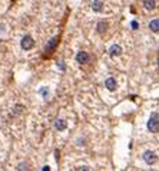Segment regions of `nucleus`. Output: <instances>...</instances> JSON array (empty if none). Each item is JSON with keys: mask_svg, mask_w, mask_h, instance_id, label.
Listing matches in <instances>:
<instances>
[{"mask_svg": "<svg viewBox=\"0 0 159 171\" xmlns=\"http://www.w3.org/2000/svg\"><path fill=\"white\" fill-rule=\"evenodd\" d=\"M105 86H106L109 91H116V88H118V83H116L115 78H107L106 81H105Z\"/></svg>", "mask_w": 159, "mask_h": 171, "instance_id": "39448f33", "label": "nucleus"}, {"mask_svg": "<svg viewBox=\"0 0 159 171\" xmlns=\"http://www.w3.org/2000/svg\"><path fill=\"white\" fill-rule=\"evenodd\" d=\"M76 170H89L88 167H85V165H80V167H78Z\"/></svg>", "mask_w": 159, "mask_h": 171, "instance_id": "dca6fc26", "label": "nucleus"}, {"mask_svg": "<svg viewBox=\"0 0 159 171\" xmlns=\"http://www.w3.org/2000/svg\"><path fill=\"white\" fill-rule=\"evenodd\" d=\"M149 29H151L152 32L158 33V32H159V20H158V19H153V20H151V23H149Z\"/></svg>", "mask_w": 159, "mask_h": 171, "instance_id": "6e6552de", "label": "nucleus"}, {"mask_svg": "<svg viewBox=\"0 0 159 171\" xmlns=\"http://www.w3.org/2000/svg\"><path fill=\"white\" fill-rule=\"evenodd\" d=\"M102 6H103V3L99 2V0H95V2L92 3V9L95 12H100V10H102Z\"/></svg>", "mask_w": 159, "mask_h": 171, "instance_id": "f8f14e48", "label": "nucleus"}, {"mask_svg": "<svg viewBox=\"0 0 159 171\" xmlns=\"http://www.w3.org/2000/svg\"><path fill=\"white\" fill-rule=\"evenodd\" d=\"M156 6V2L155 0H143V7L148 9V10H153Z\"/></svg>", "mask_w": 159, "mask_h": 171, "instance_id": "1a4fd4ad", "label": "nucleus"}, {"mask_svg": "<svg viewBox=\"0 0 159 171\" xmlns=\"http://www.w3.org/2000/svg\"><path fill=\"white\" fill-rule=\"evenodd\" d=\"M76 62L80 63V65H85V63H88V62H89V55H88V52H83V50L78 52V55H76Z\"/></svg>", "mask_w": 159, "mask_h": 171, "instance_id": "20e7f679", "label": "nucleus"}, {"mask_svg": "<svg viewBox=\"0 0 159 171\" xmlns=\"http://www.w3.org/2000/svg\"><path fill=\"white\" fill-rule=\"evenodd\" d=\"M57 65H59V68H60V69H62V71H63V69H65V66H63V62H59V63H57Z\"/></svg>", "mask_w": 159, "mask_h": 171, "instance_id": "f3484780", "label": "nucleus"}, {"mask_svg": "<svg viewBox=\"0 0 159 171\" xmlns=\"http://www.w3.org/2000/svg\"><path fill=\"white\" fill-rule=\"evenodd\" d=\"M27 168H29V164H26V163H22L17 165V170H27Z\"/></svg>", "mask_w": 159, "mask_h": 171, "instance_id": "ddd939ff", "label": "nucleus"}, {"mask_svg": "<svg viewBox=\"0 0 159 171\" xmlns=\"http://www.w3.org/2000/svg\"><path fill=\"white\" fill-rule=\"evenodd\" d=\"M122 53V48L119 45H113V46H111V49H109V55L111 56H119Z\"/></svg>", "mask_w": 159, "mask_h": 171, "instance_id": "0eeeda50", "label": "nucleus"}, {"mask_svg": "<svg viewBox=\"0 0 159 171\" xmlns=\"http://www.w3.org/2000/svg\"><path fill=\"white\" fill-rule=\"evenodd\" d=\"M48 92H49L48 88H43V89L39 91V93H40V95H43V97H48Z\"/></svg>", "mask_w": 159, "mask_h": 171, "instance_id": "4468645a", "label": "nucleus"}, {"mask_svg": "<svg viewBox=\"0 0 159 171\" xmlns=\"http://www.w3.org/2000/svg\"><path fill=\"white\" fill-rule=\"evenodd\" d=\"M148 130L151 132H158L159 131V114L153 112L148 121Z\"/></svg>", "mask_w": 159, "mask_h": 171, "instance_id": "f257e3e1", "label": "nucleus"}, {"mask_svg": "<svg viewBox=\"0 0 159 171\" xmlns=\"http://www.w3.org/2000/svg\"><path fill=\"white\" fill-rule=\"evenodd\" d=\"M66 126H67V124H66V121H65V119L59 118V119H56V121H55V130L65 131V130H66Z\"/></svg>", "mask_w": 159, "mask_h": 171, "instance_id": "423d86ee", "label": "nucleus"}, {"mask_svg": "<svg viewBox=\"0 0 159 171\" xmlns=\"http://www.w3.org/2000/svg\"><path fill=\"white\" fill-rule=\"evenodd\" d=\"M20 46H22L23 50H30V49L34 46V40L33 37L26 35V36H23V39L20 40Z\"/></svg>", "mask_w": 159, "mask_h": 171, "instance_id": "f03ea898", "label": "nucleus"}, {"mask_svg": "<svg viewBox=\"0 0 159 171\" xmlns=\"http://www.w3.org/2000/svg\"><path fill=\"white\" fill-rule=\"evenodd\" d=\"M96 29H98L99 33H105L106 29H107V23L106 22H99V23H98V26H96Z\"/></svg>", "mask_w": 159, "mask_h": 171, "instance_id": "9b49d317", "label": "nucleus"}, {"mask_svg": "<svg viewBox=\"0 0 159 171\" xmlns=\"http://www.w3.org/2000/svg\"><path fill=\"white\" fill-rule=\"evenodd\" d=\"M130 26H132V29H138V27H139V25H138V22H135V20H133V22L130 23Z\"/></svg>", "mask_w": 159, "mask_h": 171, "instance_id": "2eb2a0df", "label": "nucleus"}, {"mask_svg": "<svg viewBox=\"0 0 159 171\" xmlns=\"http://www.w3.org/2000/svg\"><path fill=\"white\" fill-rule=\"evenodd\" d=\"M143 160L146 164H149V165H152V164H155L156 161V154L153 153V151H145L143 153Z\"/></svg>", "mask_w": 159, "mask_h": 171, "instance_id": "7ed1b4c3", "label": "nucleus"}, {"mask_svg": "<svg viewBox=\"0 0 159 171\" xmlns=\"http://www.w3.org/2000/svg\"><path fill=\"white\" fill-rule=\"evenodd\" d=\"M57 42H59V37H57V36L52 37V39H50V42L48 43V46H46V50H48V52H50V50H52V48H55V46L57 45Z\"/></svg>", "mask_w": 159, "mask_h": 171, "instance_id": "9d476101", "label": "nucleus"}, {"mask_svg": "<svg viewBox=\"0 0 159 171\" xmlns=\"http://www.w3.org/2000/svg\"><path fill=\"white\" fill-rule=\"evenodd\" d=\"M158 63H159V56H158Z\"/></svg>", "mask_w": 159, "mask_h": 171, "instance_id": "a211bd4d", "label": "nucleus"}]
</instances>
